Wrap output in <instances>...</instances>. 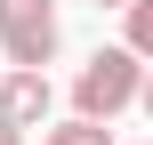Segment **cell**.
Segmentation results:
<instances>
[{"mask_svg":"<svg viewBox=\"0 0 153 145\" xmlns=\"http://www.w3.org/2000/svg\"><path fill=\"white\" fill-rule=\"evenodd\" d=\"M137 57L129 48H97L81 73H73V121H113V113H129L137 105Z\"/></svg>","mask_w":153,"mask_h":145,"instance_id":"1","label":"cell"},{"mask_svg":"<svg viewBox=\"0 0 153 145\" xmlns=\"http://www.w3.org/2000/svg\"><path fill=\"white\" fill-rule=\"evenodd\" d=\"M0 57L40 73L56 57V0H0Z\"/></svg>","mask_w":153,"mask_h":145,"instance_id":"2","label":"cell"},{"mask_svg":"<svg viewBox=\"0 0 153 145\" xmlns=\"http://www.w3.org/2000/svg\"><path fill=\"white\" fill-rule=\"evenodd\" d=\"M48 105H56L48 73H24V65H0V121H8V129H48Z\"/></svg>","mask_w":153,"mask_h":145,"instance_id":"3","label":"cell"},{"mask_svg":"<svg viewBox=\"0 0 153 145\" xmlns=\"http://www.w3.org/2000/svg\"><path fill=\"white\" fill-rule=\"evenodd\" d=\"M121 48H129L137 65H153V0H129V8H121Z\"/></svg>","mask_w":153,"mask_h":145,"instance_id":"4","label":"cell"},{"mask_svg":"<svg viewBox=\"0 0 153 145\" xmlns=\"http://www.w3.org/2000/svg\"><path fill=\"white\" fill-rule=\"evenodd\" d=\"M40 145H113V137H105V121H56V129H40Z\"/></svg>","mask_w":153,"mask_h":145,"instance_id":"5","label":"cell"},{"mask_svg":"<svg viewBox=\"0 0 153 145\" xmlns=\"http://www.w3.org/2000/svg\"><path fill=\"white\" fill-rule=\"evenodd\" d=\"M137 105H145V113H153V65H145V73H137Z\"/></svg>","mask_w":153,"mask_h":145,"instance_id":"6","label":"cell"},{"mask_svg":"<svg viewBox=\"0 0 153 145\" xmlns=\"http://www.w3.org/2000/svg\"><path fill=\"white\" fill-rule=\"evenodd\" d=\"M0 145H24V129H8V121H0Z\"/></svg>","mask_w":153,"mask_h":145,"instance_id":"7","label":"cell"},{"mask_svg":"<svg viewBox=\"0 0 153 145\" xmlns=\"http://www.w3.org/2000/svg\"><path fill=\"white\" fill-rule=\"evenodd\" d=\"M97 8H129V0H97Z\"/></svg>","mask_w":153,"mask_h":145,"instance_id":"8","label":"cell"}]
</instances>
